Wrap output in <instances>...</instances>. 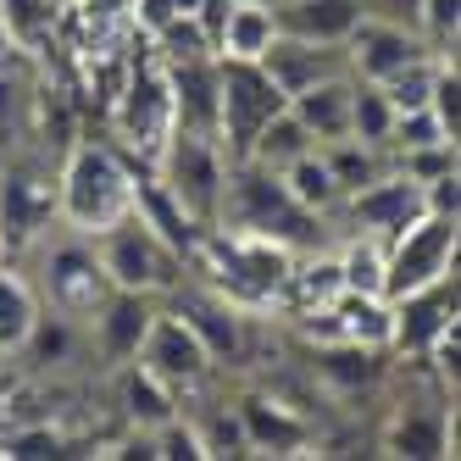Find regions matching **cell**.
Returning <instances> with one entry per match:
<instances>
[{
  "instance_id": "cell-5",
  "label": "cell",
  "mask_w": 461,
  "mask_h": 461,
  "mask_svg": "<svg viewBox=\"0 0 461 461\" xmlns=\"http://www.w3.org/2000/svg\"><path fill=\"white\" fill-rule=\"evenodd\" d=\"M456 250H461V217L422 212L384 250V294L401 301V294H411V289H428V284L450 278L456 273Z\"/></svg>"
},
{
  "instance_id": "cell-32",
  "label": "cell",
  "mask_w": 461,
  "mask_h": 461,
  "mask_svg": "<svg viewBox=\"0 0 461 461\" xmlns=\"http://www.w3.org/2000/svg\"><path fill=\"white\" fill-rule=\"evenodd\" d=\"M389 128H394V106L389 95L367 78H356V95H350V140L373 145V150H389Z\"/></svg>"
},
{
  "instance_id": "cell-36",
  "label": "cell",
  "mask_w": 461,
  "mask_h": 461,
  "mask_svg": "<svg viewBox=\"0 0 461 461\" xmlns=\"http://www.w3.org/2000/svg\"><path fill=\"white\" fill-rule=\"evenodd\" d=\"M56 450H61L56 428H12V434L0 439V456H12V461H23V456H56Z\"/></svg>"
},
{
  "instance_id": "cell-3",
  "label": "cell",
  "mask_w": 461,
  "mask_h": 461,
  "mask_svg": "<svg viewBox=\"0 0 461 461\" xmlns=\"http://www.w3.org/2000/svg\"><path fill=\"white\" fill-rule=\"evenodd\" d=\"M95 256H101V267L112 278V289H140V294H167L178 278H184V256L156 234L150 222L134 217V206H128V217H117L106 234L89 240Z\"/></svg>"
},
{
  "instance_id": "cell-21",
  "label": "cell",
  "mask_w": 461,
  "mask_h": 461,
  "mask_svg": "<svg viewBox=\"0 0 461 461\" xmlns=\"http://www.w3.org/2000/svg\"><path fill=\"white\" fill-rule=\"evenodd\" d=\"M339 294H345V284H339V256L334 250H306V256H294L278 306H289L294 317H317V312L334 306Z\"/></svg>"
},
{
  "instance_id": "cell-25",
  "label": "cell",
  "mask_w": 461,
  "mask_h": 461,
  "mask_svg": "<svg viewBox=\"0 0 461 461\" xmlns=\"http://www.w3.org/2000/svg\"><path fill=\"white\" fill-rule=\"evenodd\" d=\"M40 317H45V312H40L34 284L17 278L12 267H0V361L28 350V339H34Z\"/></svg>"
},
{
  "instance_id": "cell-10",
  "label": "cell",
  "mask_w": 461,
  "mask_h": 461,
  "mask_svg": "<svg viewBox=\"0 0 461 461\" xmlns=\"http://www.w3.org/2000/svg\"><path fill=\"white\" fill-rule=\"evenodd\" d=\"M134 361H140L150 378L167 384L173 394L201 389V384L212 378V367H217V361L206 356V345L189 334V322L173 317V312H156V322H150V334H145V345H140Z\"/></svg>"
},
{
  "instance_id": "cell-9",
  "label": "cell",
  "mask_w": 461,
  "mask_h": 461,
  "mask_svg": "<svg viewBox=\"0 0 461 461\" xmlns=\"http://www.w3.org/2000/svg\"><path fill=\"white\" fill-rule=\"evenodd\" d=\"M345 217H350V234H373V240H394L406 222H417L422 217V184L411 178V173H401V167H384L373 184H361L356 194H345Z\"/></svg>"
},
{
  "instance_id": "cell-33",
  "label": "cell",
  "mask_w": 461,
  "mask_h": 461,
  "mask_svg": "<svg viewBox=\"0 0 461 461\" xmlns=\"http://www.w3.org/2000/svg\"><path fill=\"white\" fill-rule=\"evenodd\" d=\"M434 73H439V56H417L401 73H389L378 89L389 95L394 112H417V106H428V95H434Z\"/></svg>"
},
{
  "instance_id": "cell-26",
  "label": "cell",
  "mask_w": 461,
  "mask_h": 461,
  "mask_svg": "<svg viewBox=\"0 0 461 461\" xmlns=\"http://www.w3.org/2000/svg\"><path fill=\"white\" fill-rule=\"evenodd\" d=\"M122 411H128V422H134L140 434H156L161 422L178 417V394L161 378H150L140 361H128L122 367Z\"/></svg>"
},
{
  "instance_id": "cell-34",
  "label": "cell",
  "mask_w": 461,
  "mask_h": 461,
  "mask_svg": "<svg viewBox=\"0 0 461 461\" xmlns=\"http://www.w3.org/2000/svg\"><path fill=\"white\" fill-rule=\"evenodd\" d=\"M434 145H456V140L445 134V122L428 112V106H417V112H394V128H389V150H394V156L434 150Z\"/></svg>"
},
{
  "instance_id": "cell-18",
  "label": "cell",
  "mask_w": 461,
  "mask_h": 461,
  "mask_svg": "<svg viewBox=\"0 0 461 461\" xmlns=\"http://www.w3.org/2000/svg\"><path fill=\"white\" fill-rule=\"evenodd\" d=\"M128 167H134V217L150 222L156 234L189 261V245L201 240V222H194V217L178 206V194L156 178V167H145V161H128Z\"/></svg>"
},
{
  "instance_id": "cell-38",
  "label": "cell",
  "mask_w": 461,
  "mask_h": 461,
  "mask_svg": "<svg viewBox=\"0 0 461 461\" xmlns=\"http://www.w3.org/2000/svg\"><path fill=\"white\" fill-rule=\"evenodd\" d=\"M17 140H23V95H17V84L6 73H0V156H12Z\"/></svg>"
},
{
  "instance_id": "cell-12",
  "label": "cell",
  "mask_w": 461,
  "mask_h": 461,
  "mask_svg": "<svg viewBox=\"0 0 461 461\" xmlns=\"http://www.w3.org/2000/svg\"><path fill=\"white\" fill-rule=\"evenodd\" d=\"M417 56H434L422 34H406L401 23H384V17H367V12H361V23L350 28V40H345L350 73L367 78V84H384L389 73H401L406 61H417Z\"/></svg>"
},
{
  "instance_id": "cell-19",
  "label": "cell",
  "mask_w": 461,
  "mask_h": 461,
  "mask_svg": "<svg viewBox=\"0 0 461 461\" xmlns=\"http://www.w3.org/2000/svg\"><path fill=\"white\" fill-rule=\"evenodd\" d=\"M350 95H356V73L345 68V73L317 78L301 95H289V112L301 117V128L317 145H328V140H345L350 134Z\"/></svg>"
},
{
  "instance_id": "cell-7",
  "label": "cell",
  "mask_w": 461,
  "mask_h": 461,
  "mask_svg": "<svg viewBox=\"0 0 461 461\" xmlns=\"http://www.w3.org/2000/svg\"><path fill=\"white\" fill-rule=\"evenodd\" d=\"M112 128H117V150H140L145 167L161 156V145H167V134H173V89H167V73H161L156 56L145 61V68H134L128 89L117 95Z\"/></svg>"
},
{
  "instance_id": "cell-13",
  "label": "cell",
  "mask_w": 461,
  "mask_h": 461,
  "mask_svg": "<svg viewBox=\"0 0 461 461\" xmlns=\"http://www.w3.org/2000/svg\"><path fill=\"white\" fill-rule=\"evenodd\" d=\"M389 306H394L389 350L422 361L428 345H434L445 328H456V273L439 278V284H428V289H411V294H401V301H389Z\"/></svg>"
},
{
  "instance_id": "cell-31",
  "label": "cell",
  "mask_w": 461,
  "mask_h": 461,
  "mask_svg": "<svg viewBox=\"0 0 461 461\" xmlns=\"http://www.w3.org/2000/svg\"><path fill=\"white\" fill-rule=\"evenodd\" d=\"M384 240H373V234H350L345 240V250H334L339 256V284L350 289V294H384Z\"/></svg>"
},
{
  "instance_id": "cell-29",
  "label": "cell",
  "mask_w": 461,
  "mask_h": 461,
  "mask_svg": "<svg viewBox=\"0 0 461 461\" xmlns=\"http://www.w3.org/2000/svg\"><path fill=\"white\" fill-rule=\"evenodd\" d=\"M284 178V189L301 201L306 212H317V217H328L345 194H339V184H334V173H328V161H322V150H306V156H294L289 167L278 173Z\"/></svg>"
},
{
  "instance_id": "cell-14",
  "label": "cell",
  "mask_w": 461,
  "mask_h": 461,
  "mask_svg": "<svg viewBox=\"0 0 461 461\" xmlns=\"http://www.w3.org/2000/svg\"><path fill=\"white\" fill-rule=\"evenodd\" d=\"M167 294H173V317H184V322H189V334L206 345V356H212V361H234V356L245 350V334H240V306H228L212 284L184 289V278H178Z\"/></svg>"
},
{
  "instance_id": "cell-28",
  "label": "cell",
  "mask_w": 461,
  "mask_h": 461,
  "mask_svg": "<svg viewBox=\"0 0 461 461\" xmlns=\"http://www.w3.org/2000/svg\"><path fill=\"white\" fill-rule=\"evenodd\" d=\"M306 150H317V140L301 128V117L284 106L278 117L261 122V134L250 140V156H245V161H256V167H267V173H284L289 161H294V156H306Z\"/></svg>"
},
{
  "instance_id": "cell-6",
  "label": "cell",
  "mask_w": 461,
  "mask_h": 461,
  "mask_svg": "<svg viewBox=\"0 0 461 461\" xmlns=\"http://www.w3.org/2000/svg\"><path fill=\"white\" fill-rule=\"evenodd\" d=\"M156 178L167 184L178 194V206L212 228L217 222V201H222V178H228V156L217 150L212 134H184V128H173L167 145H161V156L150 161Z\"/></svg>"
},
{
  "instance_id": "cell-1",
  "label": "cell",
  "mask_w": 461,
  "mask_h": 461,
  "mask_svg": "<svg viewBox=\"0 0 461 461\" xmlns=\"http://www.w3.org/2000/svg\"><path fill=\"white\" fill-rule=\"evenodd\" d=\"M212 228H222V234H250V240H273V245H284L294 256L322 250V217L306 212L284 189V178L267 173V167H256V161H228Z\"/></svg>"
},
{
  "instance_id": "cell-27",
  "label": "cell",
  "mask_w": 461,
  "mask_h": 461,
  "mask_svg": "<svg viewBox=\"0 0 461 461\" xmlns=\"http://www.w3.org/2000/svg\"><path fill=\"white\" fill-rule=\"evenodd\" d=\"M278 23H273V6H256V0H234V12L222 23V40H217V56L222 61H261V50L273 45Z\"/></svg>"
},
{
  "instance_id": "cell-35",
  "label": "cell",
  "mask_w": 461,
  "mask_h": 461,
  "mask_svg": "<svg viewBox=\"0 0 461 461\" xmlns=\"http://www.w3.org/2000/svg\"><path fill=\"white\" fill-rule=\"evenodd\" d=\"M456 23H461V0H417V28L434 56H456Z\"/></svg>"
},
{
  "instance_id": "cell-30",
  "label": "cell",
  "mask_w": 461,
  "mask_h": 461,
  "mask_svg": "<svg viewBox=\"0 0 461 461\" xmlns=\"http://www.w3.org/2000/svg\"><path fill=\"white\" fill-rule=\"evenodd\" d=\"M322 150V161H328V173H334V184H339V194H356L361 184H373L378 173H384V150H373V145H361V140H328V145H317Z\"/></svg>"
},
{
  "instance_id": "cell-20",
  "label": "cell",
  "mask_w": 461,
  "mask_h": 461,
  "mask_svg": "<svg viewBox=\"0 0 461 461\" xmlns=\"http://www.w3.org/2000/svg\"><path fill=\"white\" fill-rule=\"evenodd\" d=\"M361 0H278L273 6V23L278 34H294V40H317V45H345L350 28L361 23Z\"/></svg>"
},
{
  "instance_id": "cell-2",
  "label": "cell",
  "mask_w": 461,
  "mask_h": 461,
  "mask_svg": "<svg viewBox=\"0 0 461 461\" xmlns=\"http://www.w3.org/2000/svg\"><path fill=\"white\" fill-rule=\"evenodd\" d=\"M134 206V167H128V156L117 145H73L68 161H61L56 173V222L68 228V234H106L117 217H128Z\"/></svg>"
},
{
  "instance_id": "cell-8",
  "label": "cell",
  "mask_w": 461,
  "mask_h": 461,
  "mask_svg": "<svg viewBox=\"0 0 461 461\" xmlns=\"http://www.w3.org/2000/svg\"><path fill=\"white\" fill-rule=\"evenodd\" d=\"M45 294L61 317H89L112 294V278L84 234H68L61 245L45 250Z\"/></svg>"
},
{
  "instance_id": "cell-22",
  "label": "cell",
  "mask_w": 461,
  "mask_h": 461,
  "mask_svg": "<svg viewBox=\"0 0 461 461\" xmlns=\"http://www.w3.org/2000/svg\"><path fill=\"white\" fill-rule=\"evenodd\" d=\"M456 411H445L439 401H417L394 417L389 428V450L394 456H456Z\"/></svg>"
},
{
  "instance_id": "cell-4",
  "label": "cell",
  "mask_w": 461,
  "mask_h": 461,
  "mask_svg": "<svg viewBox=\"0 0 461 461\" xmlns=\"http://www.w3.org/2000/svg\"><path fill=\"white\" fill-rule=\"evenodd\" d=\"M284 106H289L284 89L267 78L261 61H222L217 56V150L228 161H245L261 122L278 117Z\"/></svg>"
},
{
  "instance_id": "cell-17",
  "label": "cell",
  "mask_w": 461,
  "mask_h": 461,
  "mask_svg": "<svg viewBox=\"0 0 461 461\" xmlns=\"http://www.w3.org/2000/svg\"><path fill=\"white\" fill-rule=\"evenodd\" d=\"M161 73H167V89H173V128L217 140V56L173 61Z\"/></svg>"
},
{
  "instance_id": "cell-16",
  "label": "cell",
  "mask_w": 461,
  "mask_h": 461,
  "mask_svg": "<svg viewBox=\"0 0 461 461\" xmlns=\"http://www.w3.org/2000/svg\"><path fill=\"white\" fill-rule=\"evenodd\" d=\"M261 68H267V78L284 89V101H289V95L312 89L317 78H328V73H345L350 61H345V45H317V40L273 34V45L261 50Z\"/></svg>"
},
{
  "instance_id": "cell-37",
  "label": "cell",
  "mask_w": 461,
  "mask_h": 461,
  "mask_svg": "<svg viewBox=\"0 0 461 461\" xmlns=\"http://www.w3.org/2000/svg\"><path fill=\"white\" fill-rule=\"evenodd\" d=\"M422 212L461 217V178H456V167H445V173H434V178L422 184Z\"/></svg>"
},
{
  "instance_id": "cell-24",
  "label": "cell",
  "mask_w": 461,
  "mask_h": 461,
  "mask_svg": "<svg viewBox=\"0 0 461 461\" xmlns=\"http://www.w3.org/2000/svg\"><path fill=\"white\" fill-rule=\"evenodd\" d=\"M334 328H339V345H356V350H389V334H394V306L389 294H339L334 306Z\"/></svg>"
},
{
  "instance_id": "cell-11",
  "label": "cell",
  "mask_w": 461,
  "mask_h": 461,
  "mask_svg": "<svg viewBox=\"0 0 461 461\" xmlns=\"http://www.w3.org/2000/svg\"><path fill=\"white\" fill-rule=\"evenodd\" d=\"M56 222V178L34 167H6L0 178V250L34 245Z\"/></svg>"
},
{
  "instance_id": "cell-15",
  "label": "cell",
  "mask_w": 461,
  "mask_h": 461,
  "mask_svg": "<svg viewBox=\"0 0 461 461\" xmlns=\"http://www.w3.org/2000/svg\"><path fill=\"white\" fill-rule=\"evenodd\" d=\"M95 317V334H101V356L112 367H128L140 356L150 322H156V294H140V289H112L101 306L89 312Z\"/></svg>"
},
{
  "instance_id": "cell-23",
  "label": "cell",
  "mask_w": 461,
  "mask_h": 461,
  "mask_svg": "<svg viewBox=\"0 0 461 461\" xmlns=\"http://www.w3.org/2000/svg\"><path fill=\"white\" fill-rule=\"evenodd\" d=\"M240 428H245V450H273V456H294L306 445V422L289 406L267 401V394H245L240 401Z\"/></svg>"
}]
</instances>
